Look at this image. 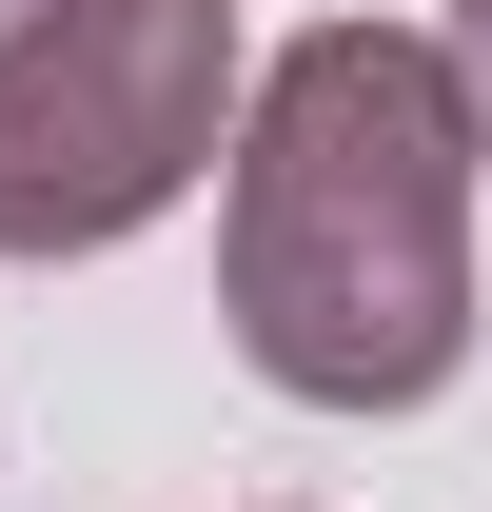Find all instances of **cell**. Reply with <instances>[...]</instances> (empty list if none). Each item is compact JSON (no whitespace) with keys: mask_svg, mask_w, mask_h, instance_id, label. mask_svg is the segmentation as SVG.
Masks as SVG:
<instances>
[{"mask_svg":"<svg viewBox=\"0 0 492 512\" xmlns=\"http://www.w3.org/2000/svg\"><path fill=\"white\" fill-rule=\"evenodd\" d=\"M217 296L237 355L315 414H414L473 355V119L453 60L394 20H315L237 99V197H217Z\"/></svg>","mask_w":492,"mask_h":512,"instance_id":"obj_1","label":"cell"},{"mask_svg":"<svg viewBox=\"0 0 492 512\" xmlns=\"http://www.w3.org/2000/svg\"><path fill=\"white\" fill-rule=\"evenodd\" d=\"M237 119V0H60L0 40V256H99L178 217Z\"/></svg>","mask_w":492,"mask_h":512,"instance_id":"obj_2","label":"cell"},{"mask_svg":"<svg viewBox=\"0 0 492 512\" xmlns=\"http://www.w3.org/2000/svg\"><path fill=\"white\" fill-rule=\"evenodd\" d=\"M433 60H453V119H473V158H492V0H453V40H433Z\"/></svg>","mask_w":492,"mask_h":512,"instance_id":"obj_3","label":"cell"},{"mask_svg":"<svg viewBox=\"0 0 492 512\" xmlns=\"http://www.w3.org/2000/svg\"><path fill=\"white\" fill-rule=\"evenodd\" d=\"M40 20H60V0H0V40H40Z\"/></svg>","mask_w":492,"mask_h":512,"instance_id":"obj_4","label":"cell"}]
</instances>
